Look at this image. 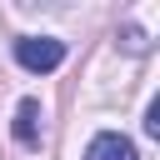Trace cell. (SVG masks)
Listing matches in <instances>:
<instances>
[{"mask_svg":"<svg viewBox=\"0 0 160 160\" xmlns=\"http://www.w3.org/2000/svg\"><path fill=\"white\" fill-rule=\"evenodd\" d=\"M145 135H150V140H160V95L145 105Z\"/></svg>","mask_w":160,"mask_h":160,"instance_id":"277c9868","label":"cell"},{"mask_svg":"<svg viewBox=\"0 0 160 160\" xmlns=\"http://www.w3.org/2000/svg\"><path fill=\"white\" fill-rule=\"evenodd\" d=\"M85 160H140V150H135L120 130H100V135L85 145Z\"/></svg>","mask_w":160,"mask_h":160,"instance_id":"7a4b0ae2","label":"cell"},{"mask_svg":"<svg viewBox=\"0 0 160 160\" xmlns=\"http://www.w3.org/2000/svg\"><path fill=\"white\" fill-rule=\"evenodd\" d=\"M15 60H20L30 75L60 70V65H65V40H55V35H20V40H15Z\"/></svg>","mask_w":160,"mask_h":160,"instance_id":"6da1fadb","label":"cell"},{"mask_svg":"<svg viewBox=\"0 0 160 160\" xmlns=\"http://www.w3.org/2000/svg\"><path fill=\"white\" fill-rule=\"evenodd\" d=\"M40 120H45V110H40V100H20L15 105V140L20 145H40Z\"/></svg>","mask_w":160,"mask_h":160,"instance_id":"3957f363","label":"cell"}]
</instances>
